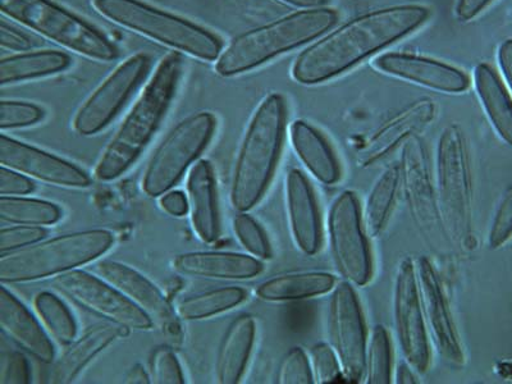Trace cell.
Returning a JSON list of instances; mask_svg holds the SVG:
<instances>
[{"label":"cell","mask_w":512,"mask_h":384,"mask_svg":"<svg viewBox=\"0 0 512 384\" xmlns=\"http://www.w3.org/2000/svg\"><path fill=\"white\" fill-rule=\"evenodd\" d=\"M431 9L416 4L378 9L347 22L297 57L292 77L303 85L323 84L364 59L414 34L427 24Z\"/></svg>","instance_id":"cell-1"},{"label":"cell","mask_w":512,"mask_h":384,"mask_svg":"<svg viewBox=\"0 0 512 384\" xmlns=\"http://www.w3.org/2000/svg\"><path fill=\"white\" fill-rule=\"evenodd\" d=\"M182 72L184 59L180 52L169 53L162 59L153 79L104 150L95 168L98 180H116L144 152L175 99Z\"/></svg>","instance_id":"cell-2"},{"label":"cell","mask_w":512,"mask_h":384,"mask_svg":"<svg viewBox=\"0 0 512 384\" xmlns=\"http://www.w3.org/2000/svg\"><path fill=\"white\" fill-rule=\"evenodd\" d=\"M287 117L286 99L274 93L251 118L232 178L231 203L237 212L253 209L268 191L281 158Z\"/></svg>","instance_id":"cell-3"},{"label":"cell","mask_w":512,"mask_h":384,"mask_svg":"<svg viewBox=\"0 0 512 384\" xmlns=\"http://www.w3.org/2000/svg\"><path fill=\"white\" fill-rule=\"evenodd\" d=\"M338 18L340 15L336 9H303L245 32L233 39L218 58V75L233 77L253 71L282 54L318 39L337 24Z\"/></svg>","instance_id":"cell-4"},{"label":"cell","mask_w":512,"mask_h":384,"mask_svg":"<svg viewBox=\"0 0 512 384\" xmlns=\"http://www.w3.org/2000/svg\"><path fill=\"white\" fill-rule=\"evenodd\" d=\"M94 7L114 24L148 36L177 52L208 62L221 57L223 43L216 34L140 0H94Z\"/></svg>","instance_id":"cell-5"},{"label":"cell","mask_w":512,"mask_h":384,"mask_svg":"<svg viewBox=\"0 0 512 384\" xmlns=\"http://www.w3.org/2000/svg\"><path fill=\"white\" fill-rule=\"evenodd\" d=\"M113 244V233L105 230L68 233L38 242L29 248L2 255L0 282L38 281L73 271L107 253Z\"/></svg>","instance_id":"cell-6"},{"label":"cell","mask_w":512,"mask_h":384,"mask_svg":"<svg viewBox=\"0 0 512 384\" xmlns=\"http://www.w3.org/2000/svg\"><path fill=\"white\" fill-rule=\"evenodd\" d=\"M0 9L3 15L81 56L100 62L120 57L107 35L52 0H0Z\"/></svg>","instance_id":"cell-7"},{"label":"cell","mask_w":512,"mask_h":384,"mask_svg":"<svg viewBox=\"0 0 512 384\" xmlns=\"http://www.w3.org/2000/svg\"><path fill=\"white\" fill-rule=\"evenodd\" d=\"M217 130V118L200 112L173 128L146 168L143 190L150 198L166 194L180 182L186 169L208 148Z\"/></svg>","instance_id":"cell-8"},{"label":"cell","mask_w":512,"mask_h":384,"mask_svg":"<svg viewBox=\"0 0 512 384\" xmlns=\"http://www.w3.org/2000/svg\"><path fill=\"white\" fill-rule=\"evenodd\" d=\"M437 173L443 221L455 239L463 240L468 235L472 194L465 140L457 126H448L442 131Z\"/></svg>","instance_id":"cell-9"},{"label":"cell","mask_w":512,"mask_h":384,"mask_svg":"<svg viewBox=\"0 0 512 384\" xmlns=\"http://www.w3.org/2000/svg\"><path fill=\"white\" fill-rule=\"evenodd\" d=\"M328 231L338 272L351 285L367 286L373 276L372 253L355 192L344 191L333 201Z\"/></svg>","instance_id":"cell-10"},{"label":"cell","mask_w":512,"mask_h":384,"mask_svg":"<svg viewBox=\"0 0 512 384\" xmlns=\"http://www.w3.org/2000/svg\"><path fill=\"white\" fill-rule=\"evenodd\" d=\"M328 331L347 382L359 383L367 364V329L358 295L350 282L333 288Z\"/></svg>","instance_id":"cell-11"},{"label":"cell","mask_w":512,"mask_h":384,"mask_svg":"<svg viewBox=\"0 0 512 384\" xmlns=\"http://www.w3.org/2000/svg\"><path fill=\"white\" fill-rule=\"evenodd\" d=\"M152 59L140 53L128 58L105 79L77 112L73 127L81 136H93L109 126L148 76Z\"/></svg>","instance_id":"cell-12"},{"label":"cell","mask_w":512,"mask_h":384,"mask_svg":"<svg viewBox=\"0 0 512 384\" xmlns=\"http://www.w3.org/2000/svg\"><path fill=\"white\" fill-rule=\"evenodd\" d=\"M53 286L76 304L99 317L128 329H150L153 319L107 281L84 271L59 274Z\"/></svg>","instance_id":"cell-13"},{"label":"cell","mask_w":512,"mask_h":384,"mask_svg":"<svg viewBox=\"0 0 512 384\" xmlns=\"http://www.w3.org/2000/svg\"><path fill=\"white\" fill-rule=\"evenodd\" d=\"M393 312L402 355L416 373L424 374L431 365V346L420 301L416 268L409 259L404 260L397 269Z\"/></svg>","instance_id":"cell-14"},{"label":"cell","mask_w":512,"mask_h":384,"mask_svg":"<svg viewBox=\"0 0 512 384\" xmlns=\"http://www.w3.org/2000/svg\"><path fill=\"white\" fill-rule=\"evenodd\" d=\"M0 163L47 184L73 189L91 185L88 173L75 164L6 135L0 136Z\"/></svg>","instance_id":"cell-15"},{"label":"cell","mask_w":512,"mask_h":384,"mask_svg":"<svg viewBox=\"0 0 512 384\" xmlns=\"http://www.w3.org/2000/svg\"><path fill=\"white\" fill-rule=\"evenodd\" d=\"M420 301L425 324L438 352L452 364L464 363V352L457 336L454 318L448 309L445 294L433 265L427 258H419L415 265Z\"/></svg>","instance_id":"cell-16"},{"label":"cell","mask_w":512,"mask_h":384,"mask_svg":"<svg viewBox=\"0 0 512 384\" xmlns=\"http://www.w3.org/2000/svg\"><path fill=\"white\" fill-rule=\"evenodd\" d=\"M378 71L424 88L459 94L468 90V75L450 64L409 53H386L374 59Z\"/></svg>","instance_id":"cell-17"},{"label":"cell","mask_w":512,"mask_h":384,"mask_svg":"<svg viewBox=\"0 0 512 384\" xmlns=\"http://www.w3.org/2000/svg\"><path fill=\"white\" fill-rule=\"evenodd\" d=\"M95 271L160 326H176L175 310L159 288L146 280L143 274L113 260H103L96 264Z\"/></svg>","instance_id":"cell-18"},{"label":"cell","mask_w":512,"mask_h":384,"mask_svg":"<svg viewBox=\"0 0 512 384\" xmlns=\"http://www.w3.org/2000/svg\"><path fill=\"white\" fill-rule=\"evenodd\" d=\"M286 199L296 245L306 255L318 254L322 245V221L313 187L299 169L287 173Z\"/></svg>","instance_id":"cell-19"},{"label":"cell","mask_w":512,"mask_h":384,"mask_svg":"<svg viewBox=\"0 0 512 384\" xmlns=\"http://www.w3.org/2000/svg\"><path fill=\"white\" fill-rule=\"evenodd\" d=\"M0 328L20 349L40 363L54 360V347L38 320L6 287L0 288Z\"/></svg>","instance_id":"cell-20"},{"label":"cell","mask_w":512,"mask_h":384,"mask_svg":"<svg viewBox=\"0 0 512 384\" xmlns=\"http://www.w3.org/2000/svg\"><path fill=\"white\" fill-rule=\"evenodd\" d=\"M191 221L196 235L207 244H213L221 236V218H219L217 182L212 164L208 160H199L191 168L189 180Z\"/></svg>","instance_id":"cell-21"},{"label":"cell","mask_w":512,"mask_h":384,"mask_svg":"<svg viewBox=\"0 0 512 384\" xmlns=\"http://www.w3.org/2000/svg\"><path fill=\"white\" fill-rule=\"evenodd\" d=\"M173 265L184 276L207 280H251L263 272L258 259L236 253L181 254Z\"/></svg>","instance_id":"cell-22"},{"label":"cell","mask_w":512,"mask_h":384,"mask_svg":"<svg viewBox=\"0 0 512 384\" xmlns=\"http://www.w3.org/2000/svg\"><path fill=\"white\" fill-rule=\"evenodd\" d=\"M130 329L116 323L98 324L89 329L79 340L73 341L70 349L54 365L50 382L72 383L100 352L111 346L118 338L128 336Z\"/></svg>","instance_id":"cell-23"},{"label":"cell","mask_w":512,"mask_h":384,"mask_svg":"<svg viewBox=\"0 0 512 384\" xmlns=\"http://www.w3.org/2000/svg\"><path fill=\"white\" fill-rule=\"evenodd\" d=\"M436 114V107L431 100L424 99L411 105L399 116L387 122L376 135L369 140L363 152L359 154L360 166H372L387 157L393 149L405 141L415 131L431 122Z\"/></svg>","instance_id":"cell-24"},{"label":"cell","mask_w":512,"mask_h":384,"mask_svg":"<svg viewBox=\"0 0 512 384\" xmlns=\"http://www.w3.org/2000/svg\"><path fill=\"white\" fill-rule=\"evenodd\" d=\"M290 135L297 157L319 182L328 186L340 182V162L322 132L308 122L295 121Z\"/></svg>","instance_id":"cell-25"},{"label":"cell","mask_w":512,"mask_h":384,"mask_svg":"<svg viewBox=\"0 0 512 384\" xmlns=\"http://www.w3.org/2000/svg\"><path fill=\"white\" fill-rule=\"evenodd\" d=\"M255 320L241 315L228 328L219 350L217 379L222 384L240 383L248 368L251 351L255 344Z\"/></svg>","instance_id":"cell-26"},{"label":"cell","mask_w":512,"mask_h":384,"mask_svg":"<svg viewBox=\"0 0 512 384\" xmlns=\"http://www.w3.org/2000/svg\"><path fill=\"white\" fill-rule=\"evenodd\" d=\"M475 89L488 120L497 135L512 146V99L504 82L487 63H480L474 71Z\"/></svg>","instance_id":"cell-27"},{"label":"cell","mask_w":512,"mask_h":384,"mask_svg":"<svg viewBox=\"0 0 512 384\" xmlns=\"http://www.w3.org/2000/svg\"><path fill=\"white\" fill-rule=\"evenodd\" d=\"M336 285L329 273L304 272L272 278L256 288V295L265 301H291L326 295Z\"/></svg>","instance_id":"cell-28"},{"label":"cell","mask_w":512,"mask_h":384,"mask_svg":"<svg viewBox=\"0 0 512 384\" xmlns=\"http://www.w3.org/2000/svg\"><path fill=\"white\" fill-rule=\"evenodd\" d=\"M71 63V57L58 50H41L4 58L0 62V84L11 85L57 75L70 68Z\"/></svg>","instance_id":"cell-29"},{"label":"cell","mask_w":512,"mask_h":384,"mask_svg":"<svg viewBox=\"0 0 512 384\" xmlns=\"http://www.w3.org/2000/svg\"><path fill=\"white\" fill-rule=\"evenodd\" d=\"M399 182L400 169L397 166H391L374 184L363 214V224L368 236L376 237L386 227L395 204Z\"/></svg>","instance_id":"cell-30"},{"label":"cell","mask_w":512,"mask_h":384,"mask_svg":"<svg viewBox=\"0 0 512 384\" xmlns=\"http://www.w3.org/2000/svg\"><path fill=\"white\" fill-rule=\"evenodd\" d=\"M246 291L241 287H223L218 290L182 300L177 306L178 317L185 320H201L228 312L246 300Z\"/></svg>","instance_id":"cell-31"},{"label":"cell","mask_w":512,"mask_h":384,"mask_svg":"<svg viewBox=\"0 0 512 384\" xmlns=\"http://www.w3.org/2000/svg\"><path fill=\"white\" fill-rule=\"evenodd\" d=\"M62 210L49 201L13 198H0V219L20 226H50L61 221Z\"/></svg>","instance_id":"cell-32"},{"label":"cell","mask_w":512,"mask_h":384,"mask_svg":"<svg viewBox=\"0 0 512 384\" xmlns=\"http://www.w3.org/2000/svg\"><path fill=\"white\" fill-rule=\"evenodd\" d=\"M35 308L59 345H71L75 341L77 333L75 319L67 306L56 295L50 294V292H41L36 296Z\"/></svg>","instance_id":"cell-33"},{"label":"cell","mask_w":512,"mask_h":384,"mask_svg":"<svg viewBox=\"0 0 512 384\" xmlns=\"http://www.w3.org/2000/svg\"><path fill=\"white\" fill-rule=\"evenodd\" d=\"M368 384H390L392 379V349L390 335L383 326H376L370 337L365 364Z\"/></svg>","instance_id":"cell-34"},{"label":"cell","mask_w":512,"mask_h":384,"mask_svg":"<svg viewBox=\"0 0 512 384\" xmlns=\"http://www.w3.org/2000/svg\"><path fill=\"white\" fill-rule=\"evenodd\" d=\"M233 230L244 248L260 259L272 258L271 242L262 226L249 214L242 212L233 219Z\"/></svg>","instance_id":"cell-35"},{"label":"cell","mask_w":512,"mask_h":384,"mask_svg":"<svg viewBox=\"0 0 512 384\" xmlns=\"http://www.w3.org/2000/svg\"><path fill=\"white\" fill-rule=\"evenodd\" d=\"M44 116V109L39 105L15 100H3L0 103V128L3 131L34 126L43 120Z\"/></svg>","instance_id":"cell-36"},{"label":"cell","mask_w":512,"mask_h":384,"mask_svg":"<svg viewBox=\"0 0 512 384\" xmlns=\"http://www.w3.org/2000/svg\"><path fill=\"white\" fill-rule=\"evenodd\" d=\"M277 382L281 384H312L315 382L308 356L301 347L292 349L283 359Z\"/></svg>","instance_id":"cell-37"},{"label":"cell","mask_w":512,"mask_h":384,"mask_svg":"<svg viewBox=\"0 0 512 384\" xmlns=\"http://www.w3.org/2000/svg\"><path fill=\"white\" fill-rule=\"evenodd\" d=\"M312 369L315 382L320 384L336 383L344 377L340 359L327 344L315 345L312 349Z\"/></svg>","instance_id":"cell-38"},{"label":"cell","mask_w":512,"mask_h":384,"mask_svg":"<svg viewBox=\"0 0 512 384\" xmlns=\"http://www.w3.org/2000/svg\"><path fill=\"white\" fill-rule=\"evenodd\" d=\"M47 236V231L39 226H17L3 228L0 231V254L6 255L13 251L29 248L38 244Z\"/></svg>","instance_id":"cell-39"},{"label":"cell","mask_w":512,"mask_h":384,"mask_svg":"<svg viewBox=\"0 0 512 384\" xmlns=\"http://www.w3.org/2000/svg\"><path fill=\"white\" fill-rule=\"evenodd\" d=\"M512 237V185L507 187L489 230L488 242L492 249L501 248Z\"/></svg>","instance_id":"cell-40"},{"label":"cell","mask_w":512,"mask_h":384,"mask_svg":"<svg viewBox=\"0 0 512 384\" xmlns=\"http://www.w3.org/2000/svg\"><path fill=\"white\" fill-rule=\"evenodd\" d=\"M153 381L158 384H184L185 377L180 363L171 350L155 351L153 364Z\"/></svg>","instance_id":"cell-41"},{"label":"cell","mask_w":512,"mask_h":384,"mask_svg":"<svg viewBox=\"0 0 512 384\" xmlns=\"http://www.w3.org/2000/svg\"><path fill=\"white\" fill-rule=\"evenodd\" d=\"M31 381L29 361L21 352H3L0 359V383L27 384Z\"/></svg>","instance_id":"cell-42"},{"label":"cell","mask_w":512,"mask_h":384,"mask_svg":"<svg viewBox=\"0 0 512 384\" xmlns=\"http://www.w3.org/2000/svg\"><path fill=\"white\" fill-rule=\"evenodd\" d=\"M34 189L29 177L8 167L0 168V195H27Z\"/></svg>","instance_id":"cell-43"},{"label":"cell","mask_w":512,"mask_h":384,"mask_svg":"<svg viewBox=\"0 0 512 384\" xmlns=\"http://www.w3.org/2000/svg\"><path fill=\"white\" fill-rule=\"evenodd\" d=\"M0 44L3 48L15 52H26L35 45L29 35L4 21L0 22Z\"/></svg>","instance_id":"cell-44"},{"label":"cell","mask_w":512,"mask_h":384,"mask_svg":"<svg viewBox=\"0 0 512 384\" xmlns=\"http://www.w3.org/2000/svg\"><path fill=\"white\" fill-rule=\"evenodd\" d=\"M160 205L168 214L175 217H184L189 212V203H187L184 192L171 191L166 192L160 199Z\"/></svg>","instance_id":"cell-45"},{"label":"cell","mask_w":512,"mask_h":384,"mask_svg":"<svg viewBox=\"0 0 512 384\" xmlns=\"http://www.w3.org/2000/svg\"><path fill=\"white\" fill-rule=\"evenodd\" d=\"M493 0H459L456 6V16L461 21H470L486 9Z\"/></svg>","instance_id":"cell-46"},{"label":"cell","mask_w":512,"mask_h":384,"mask_svg":"<svg viewBox=\"0 0 512 384\" xmlns=\"http://www.w3.org/2000/svg\"><path fill=\"white\" fill-rule=\"evenodd\" d=\"M498 64L502 73H504L507 85L512 93V39L505 40L498 49Z\"/></svg>","instance_id":"cell-47"},{"label":"cell","mask_w":512,"mask_h":384,"mask_svg":"<svg viewBox=\"0 0 512 384\" xmlns=\"http://www.w3.org/2000/svg\"><path fill=\"white\" fill-rule=\"evenodd\" d=\"M415 370L408 363L400 364L396 370V383L399 384H416Z\"/></svg>","instance_id":"cell-48"},{"label":"cell","mask_w":512,"mask_h":384,"mask_svg":"<svg viewBox=\"0 0 512 384\" xmlns=\"http://www.w3.org/2000/svg\"><path fill=\"white\" fill-rule=\"evenodd\" d=\"M125 383L128 384H149L150 378L141 365L137 364L128 372Z\"/></svg>","instance_id":"cell-49"},{"label":"cell","mask_w":512,"mask_h":384,"mask_svg":"<svg viewBox=\"0 0 512 384\" xmlns=\"http://www.w3.org/2000/svg\"><path fill=\"white\" fill-rule=\"evenodd\" d=\"M281 2L297 8L312 9L326 6L328 0H281Z\"/></svg>","instance_id":"cell-50"}]
</instances>
